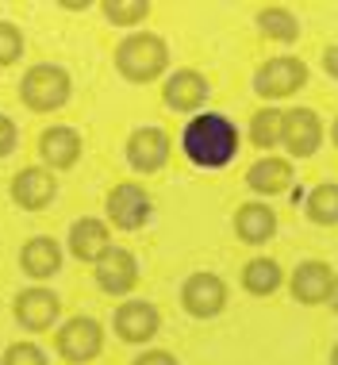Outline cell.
I'll list each match as a JSON object with an SVG mask.
<instances>
[{
    "label": "cell",
    "instance_id": "1",
    "mask_svg": "<svg viewBox=\"0 0 338 365\" xmlns=\"http://www.w3.org/2000/svg\"><path fill=\"white\" fill-rule=\"evenodd\" d=\"M181 146H185V154L193 165L220 170V165H227L238 154V127L227 120L223 112H204L185 127Z\"/></svg>",
    "mask_w": 338,
    "mask_h": 365
},
{
    "label": "cell",
    "instance_id": "2",
    "mask_svg": "<svg viewBox=\"0 0 338 365\" xmlns=\"http://www.w3.org/2000/svg\"><path fill=\"white\" fill-rule=\"evenodd\" d=\"M165 62H169L165 38H158L150 31L127 35L123 43L116 46V66L127 81H154V77L165 70Z\"/></svg>",
    "mask_w": 338,
    "mask_h": 365
},
{
    "label": "cell",
    "instance_id": "3",
    "mask_svg": "<svg viewBox=\"0 0 338 365\" xmlns=\"http://www.w3.org/2000/svg\"><path fill=\"white\" fill-rule=\"evenodd\" d=\"M69 93H73V85H69V73L62 66H31V70L24 73V81H19V96H24L27 108H35V112H54V108H62L69 101Z\"/></svg>",
    "mask_w": 338,
    "mask_h": 365
},
{
    "label": "cell",
    "instance_id": "4",
    "mask_svg": "<svg viewBox=\"0 0 338 365\" xmlns=\"http://www.w3.org/2000/svg\"><path fill=\"white\" fill-rule=\"evenodd\" d=\"M104 346V331L93 315H73L62 331H58V354L66 361H93Z\"/></svg>",
    "mask_w": 338,
    "mask_h": 365
},
{
    "label": "cell",
    "instance_id": "5",
    "mask_svg": "<svg viewBox=\"0 0 338 365\" xmlns=\"http://www.w3.org/2000/svg\"><path fill=\"white\" fill-rule=\"evenodd\" d=\"M304 85H307V66L300 58H270L254 77V88L262 96H273V101L292 96L296 88H304Z\"/></svg>",
    "mask_w": 338,
    "mask_h": 365
},
{
    "label": "cell",
    "instance_id": "6",
    "mask_svg": "<svg viewBox=\"0 0 338 365\" xmlns=\"http://www.w3.org/2000/svg\"><path fill=\"white\" fill-rule=\"evenodd\" d=\"M181 304L196 319H212V315H220L227 308V284L215 273H193L181 289Z\"/></svg>",
    "mask_w": 338,
    "mask_h": 365
},
{
    "label": "cell",
    "instance_id": "7",
    "mask_svg": "<svg viewBox=\"0 0 338 365\" xmlns=\"http://www.w3.org/2000/svg\"><path fill=\"white\" fill-rule=\"evenodd\" d=\"M108 215L119 231H138L146 220H150V196H146L143 185L123 181L108 192Z\"/></svg>",
    "mask_w": 338,
    "mask_h": 365
},
{
    "label": "cell",
    "instance_id": "8",
    "mask_svg": "<svg viewBox=\"0 0 338 365\" xmlns=\"http://www.w3.org/2000/svg\"><path fill=\"white\" fill-rule=\"evenodd\" d=\"M281 139L296 158H312L323 143V123L312 108H296V112H285V127H281Z\"/></svg>",
    "mask_w": 338,
    "mask_h": 365
},
{
    "label": "cell",
    "instance_id": "9",
    "mask_svg": "<svg viewBox=\"0 0 338 365\" xmlns=\"http://www.w3.org/2000/svg\"><path fill=\"white\" fill-rule=\"evenodd\" d=\"M165 158H169V135L158 131V127H138L131 139H127V162L138 173L162 170Z\"/></svg>",
    "mask_w": 338,
    "mask_h": 365
},
{
    "label": "cell",
    "instance_id": "10",
    "mask_svg": "<svg viewBox=\"0 0 338 365\" xmlns=\"http://www.w3.org/2000/svg\"><path fill=\"white\" fill-rule=\"evenodd\" d=\"M158 327H162V315H158L154 304H146V300H127V304H119V312H116V334L123 342H146V339H154Z\"/></svg>",
    "mask_w": 338,
    "mask_h": 365
},
{
    "label": "cell",
    "instance_id": "11",
    "mask_svg": "<svg viewBox=\"0 0 338 365\" xmlns=\"http://www.w3.org/2000/svg\"><path fill=\"white\" fill-rule=\"evenodd\" d=\"M138 281V262L131 250H108L101 262H96V284L112 296H127Z\"/></svg>",
    "mask_w": 338,
    "mask_h": 365
},
{
    "label": "cell",
    "instance_id": "12",
    "mask_svg": "<svg viewBox=\"0 0 338 365\" xmlns=\"http://www.w3.org/2000/svg\"><path fill=\"white\" fill-rule=\"evenodd\" d=\"M58 312H62V300L51 289H27L16 296V319L27 331H46L58 319Z\"/></svg>",
    "mask_w": 338,
    "mask_h": 365
},
{
    "label": "cell",
    "instance_id": "13",
    "mask_svg": "<svg viewBox=\"0 0 338 365\" xmlns=\"http://www.w3.org/2000/svg\"><path fill=\"white\" fill-rule=\"evenodd\" d=\"M54 192H58V181L51 177V170H39V165L16 173V181H12V200L27 212L46 208V204L54 200Z\"/></svg>",
    "mask_w": 338,
    "mask_h": 365
},
{
    "label": "cell",
    "instance_id": "14",
    "mask_svg": "<svg viewBox=\"0 0 338 365\" xmlns=\"http://www.w3.org/2000/svg\"><path fill=\"white\" fill-rule=\"evenodd\" d=\"M39 154L51 170H69L81 158V135L73 127H46L39 135Z\"/></svg>",
    "mask_w": 338,
    "mask_h": 365
},
{
    "label": "cell",
    "instance_id": "15",
    "mask_svg": "<svg viewBox=\"0 0 338 365\" xmlns=\"http://www.w3.org/2000/svg\"><path fill=\"white\" fill-rule=\"evenodd\" d=\"M162 96L173 112H196L208 96V81H204V73H196V70H177L165 81Z\"/></svg>",
    "mask_w": 338,
    "mask_h": 365
},
{
    "label": "cell",
    "instance_id": "16",
    "mask_svg": "<svg viewBox=\"0 0 338 365\" xmlns=\"http://www.w3.org/2000/svg\"><path fill=\"white\" fill-rule=\"evenodd\" d=\"M19 265H24L27 277L43 281V277H54L62 269V250H58L54 239L39 235V239H27V246L19 250Z\"/></svg>",
    "mask_w": 338,
    "mask_h": 365
},
{
    "label": "cell",
    "instance_id": "17",
    "mask_svg": "<svg viewBox=\"0 0 338 365\" xmlns=\"http://www.w3.org/2000/svg\"><path fill=\"white\" fill-rule=\"evenodd\" d=\"M69 250L81 262H101L108 250H112V239H108V227L101 220H77L69 227Z\"/></svg>",
    "mask_w": 338,
    "mask_h": 365
},
{
    "label": "cell",
    "instance_id": "18",
    "mask_svg": "<svg viewBox=\"0 0 338 365\" xmlns=\"http://www.w3.org/2000/svg\"><path fill=\"white\" fill-rule=\"evenodd\" d=\"M331 265L327 262H304L296 265L292 273V296L300 304H323L327 300V289H331Z\"/></svg>",
    "mask_w": 338,
    "mask_h": 365
},
{
    "label": "cell",
    "instance_id": "19",
    "mask_svg": "<svg viewBox=\"0 0 338 365\" xmlns=\"http://www.w3.org/2000/svg\"><path fill=\"white\" fill-rule=\"evenodd\" d=\"M235 231H238V239L250 242V246L270 242L277 231V212L265 208V204H242L235 215Z\"/></svg>",
    "mask_w": 338,
    "mask_h": 365
},
{
    "label": "cell",
    "instance_id": "20",
    "mask_svg": "<svg viewBox=\"0 0 338 365\" xmlns=\"http://www.w3.org/2000/svg\"><path fill=\"white\" fill-rule=\"evenodd\" d=\"M246 185H250L254 192L277 196V192H285L288 185H292V165H288L285 158H262V162L250 165V173H246Z\"/></svg>",
    "mask_w": 338,
    "mask_h": 365
},
{
    "label": "cell",
    "instance_id": "21",
    "mask_svg": "<svg viewBox=\"0 0 338 365\" xmlns=\"http://www.w3.org/2000/svg\"><path fill=\"white\" fill-rule=\"evenodd\" d=\"M281 281H285V273H281V265H277L273 258H254L242 269V289L254 292V296L277 292V289H281Z\"/></svg>",
    "mask_w": 338,
    "mask_h": 365
},
{
    "label": "cell",
    "instance_id": "22",
    "mask_svg": "<svg viewBox=\"0 0 338 365\" xmlns=\"http://www.w3.org/2000/svg\"><path fill=\"white\" fill-rule=\"evenodd\" d=\"M307 220L319 223V227H334L338 223V185H315L312 196H307Z\"/></svg>",
    "mask_w": 338,
    "mask_h": 365
},
{
    "label": "cell",
    "instance_id": "23",
    "mask_svg": "<svg viewBox=\"0 0 338 365\" xmlns=\"http://www.w3.org/2000/svg\"><path fill=\"white\" fill-rule=\"evenodd\" d=\"M257 27H262V35L277 38V43H292V38L300 35L296 16L285 12V8H262V12H257Z\"/></svg>",
    "mask_w": 338,
    "mask_h": 365
},
{
    "label": "cell",
    "instance_id": "24",
    "mask_svg": "<svg viewBox=\"0 0 338 365\" xmlns=\"http://www.w3.org/2000/svg\"><path fill=\"white\" fill-rule=\"evenodd\" d=\"M281 127H285V112H277V108H262V112L254 115V123H250L254 146H277V143H281Z\"/></svg>",
    "mask_w": 338,
    "mask_h": 365
},
{
    "label": "cell",
    "instance_id": "25",
    "mask_svg": "<svg viewBox=\"0 0 338 365\" xmlns=\"http://www.w3.org/2000/svg\"><path fill=\"white\" fill-rule=\"evenodd\" d=\"M19 54H24V35H19V27L8 24V19H0V66H12Z\"/></svg>",
    "mask_w": 338,
    "mask_h": 365
},
{
    "label": "cell",
    "instance_id": "26",
    "mask_svg": "<svg viewBox=\"0 0 338 365\" xmlns=\"http://www.w3.org/2000/svg\"><path fill=\"white\" fill-rule=\"evenodd\" d=\"M0 365H46V354L35 342H12L4 350V358H0Z\"/></svg>",
    "mask_w": 338,
    "mask_h": 365
},
{
    "label": "cell",
    "instance_id": "27",
    "mask_svg": "<svg viewBox=\"0 0 338 365\" xmlns=\"http://www.w3.org/2000/svg\"><path fill=\"white\" fill-rule=\"evenodd\" d=\"M146 12H150L146 4H119V0L104 4V16L112 19V24H123V27H127V24H143Z\"/></svg>",
    "mask_w": 338,
    "mask_h": 365
},
{
    "label": "cell",
    "instance_id": "28",
    "mask_svg": "<svg viewBox=\"0 0 338 365\" xmlns=\"http://www.w3.org/2000/svg\"><path fill=\"white\" fill-rule=\"evenodd\" d=\"M16 146V123L8 115H0V158H8Z\"/></svg>",
    "mask_w": 338,
    "mask_h": 365
},
{
    "label": "cell",
    "instance_id": "29",
    "mask_svg": "<svg viewBox=\"0 0 338 365\" xmlns=\"http://www.w3.org/2000/svg\"><path fill=\"white\" fill-rule=\"evenodd\" d=\"M135 365H177L173 354H165V350H150V354H143Z\"/></svg>",
    "mask_w": 338,
    "mask_h": 365
},
{
    "label": "cell",
    "instance_id": "30",
    "mask_svg": "<svg viewBox=\"0 0 338 365\" xmlns=\"http://www.w3.org/2000/svg\"><path fill=\"white\" fill-rule=\"evenodd\" d=\"M323 70L331 73V77H338V46H331V51L323 54Z\"/></svg>",
    "mask_w": 338,
    "mask_h": 365
},
{
    "label": "cell",
    "instance_id": "31",
    "mask_svg": "<svg viewBox=\"0 0 338 365\" xmlns=\"http://www.w3.org/2000/svg\"><path fill=\"white\" fill-rule=\"evenodd\" d=\"M327 304L338 312V277H331V289H327Z\"/></svg>",
    "mask_w": 338,
    "mask_h": 365
},
{
    "label": "cell",
    "instance_id": "32",
    "mask_svg": "<svg viewBox=\"0 0 338 365\" xmlns=\"http://www.w3.org/2000/svg\"><path fill=\"white\" fill-rule=\"evenodd\" d=\"M331 139H334V146H338V120H334V131H331Z\"/></svg>",
    "mask_w": 338,
    "mask_h": 365
},
{
    "label": "cell",
    "instance_id": "33",
    "mask_svg": "<svg viewBox=\"0 0 338 365\" xmlns=\"http://www.w3.org/2000/svg\"><path fill=\"white\" fill-rule=\"evenodd\" d=\"M331 365H338V346L331 350Z\"/></svg>",
    "mask_w": 338,
    "mask_h": 365
}]
</instances>
